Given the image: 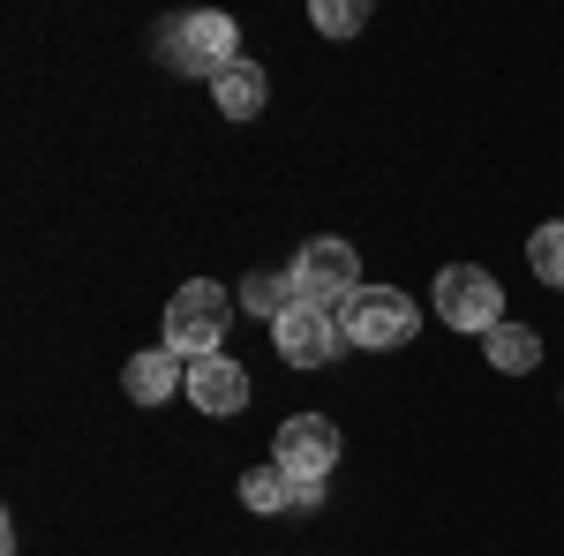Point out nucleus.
Masks as SVG:
<instances>
[{
	"instance_id": "obj_10",
	"label": "nucleus",
	"mask_w": 564,
	"mask_h": 556,
	"mask_svg": "<svg viewBox=\"0 0 564 556\" xmlns=\"http://www.w3.org/2000/svg\"><path fill=\"white\" fill-rule=\"evenodd\" d=\"M212 98H218V113H226V121H257L263 98H271V84H263L257 61H234L226 76H212Z\"/></svg>"
},
{
	"instance_id": "obj_7",
	"label": "nucleus",
	"mask_w": 564,
	"mask_h": 556,
	"mask_svg": "<svg viewBox=\"0 0 564 556\" xmlns=\"http://www.w3.org/2000/svg\"><path fill=\"white\" fill-rule=\"evenodd\" d=\"M271 459L294 481H324V473L339 467V428L324 422V414H286L279 436H271Z\"/></svg>"
},
{
	"instance_id": "obj_16",
	"label": "nucleus",
	"mask_w": 564,
	"mask_h": 556,
	"mask_svg": "<svg viewBox=\"0 0 564 556\" xmlns=\"http://www.w3.org/2000/svg\"><path fill=\"white\" fill-rule=\"evenodd\" d=\"M324 504V481H294V512H316Z\"/></svg>"
},
{
	"instance_id": "obj_4",
	"label": "nucleus",
	"mask_w": 564,
	"mask_h": 556,
	"mask_svg": "<svg viewBox=\"0 0 564 556\" xmlns=\"http://www.w3.org/2000/svg\"><path fill=\"white\" fill-rule=\"evenodd\" d=\"M430 301H436V316H444L452 331H481V339H489V331L505 324V286H497L481 263H444Z\"/></svg>"
},
{
	"instance_id": "obj_9",
	"label": "nucleus",
	"mask_w": 564,
	"mask_h": 556,
	"mask_svg": "<svg viewBox=\"0 0 564 556\" xmlns=\"http://www.w3.org/2000/svg\"><path fill=\"white\" fill-rule=\"evenodd\" d=\"M121 391H129L135 406H166L174 391H188V377H181V353H174V346H151V353H135L129 369H121Z\"/></svg>"
},
{
	"instance_id": "obj_15",
	"label": "nucleus",
	"mask_w": 564,
	"mask_h": 556,
	"mask_svg": "<svg viewBox=\"0 0 564 556\" xmlns=\"http://www.w3.org/2000/svg\"><path fill=\"white\" fill-rule=\"evenodd\" d=\"M308 15H316V31H324V39H354V31L369 23V0H316Z\"/></svg>"
},
{
	"instance_id": "obj_3",
	"label": "nucleus",
	"mask_w": 564,
	"mask_h": 556,
	"mask_svg": "<svg viewBox=\"0 0 564 556\" xmlns=\"http://www.w3.org/2000/svg\"><path fill=\"white\" fill-rule=\"evenodd\" d=\"M339 331H347V346L391 353V346H406L422 331V308L399 294V286H354V294L339 301Z\"/></svg>"
},
{
	"instance_id": "obj_6",
	"label": "nucleus",
	"mask_w": 564,
	"mask_h": 556,
	"mask_svg": "<svg viewBox=\"0 0 564 556\" xmlns=\"http://www.w3.org/2000/svg\"><path fill=\"white\" fill-rule=\"evenodd\" d=\"M271 346H279L286 369H324V361H339V353H347L339 308H308V301H294V308L271 324Z\"/></svg>"
},
{
	"instance_id": "obj_11",
	"label": "nucleus",
	"mask_w": 564,
	"mask_h": 556,
	"mask_svg": "<svg viewBox=\"0 0 564 556\" xmlns=\"http://www.w3.org/2000/svg\"><path fill=\"white\" fill-rule=\"evenodd\" d=\"M481 353H489V369H505V377H534V361H542V339H534L527 324H497V331L481 339Z\"/></svg>"
},
{
	"instance_id": "obj_13",
	"label": "nucleus",
	"mask_w": 564,
	"mask_h": 556,
	"mask_svg": "<svg viewBox=\"0 0 564 556\" xmlns=\"http://www.w3.org/2000/svg\"><path fill=\"white\" fill-rule=\"evenodd\" d=\"M241 308L263 316V324H279V316L294 308V279H279V271H249V279H241Z\"/></svg>"
},
{
	"instance_id": "obj_14",
	"label": "nucleus",
	"mask_w": 564,
	"mask_h": 556,
	"mask_svg": "<svg viewBox=\"0 0 564 556\" xmlns=\"http://www.w3.org/2000/svg\"><path fill=\"white\" fill-rule=\"evenodd\" d=\"M527 263H534L542 286H557V294H564V218H550V226L527 233Z\"/></svg>"
},
{
	"instance_id": "obj_12",
	"label": "nucleus",
	"mask_w": 564,
	"mask_h": 556,
	"mask_svg": "<svg viewBox=\"0 0 564 556\" xmlns=\"http://www.w3.org/2000/svg\"><path fill=\"white\" fill-rule=\"evenodd\" d=\"M241 504H249V512H286V504H294V473L279 467V459H271V467H249L241 473Z\"/></svg>"
},
{
	"instance_id": "obj_2",
	"label": "nucleus",
	"mask_w": 564,
	"mask_h": 556,
	"mask_svg": "<svg viewBox=\"0 0 564 556\" xmlns=\"http://www.w3.org/2000/svg\"><path fill=\"white\" fill-rule=\"evenodd\" d=\"M234 301L218 279H188L174 301H166V346L181 361H204V353H226V324H234Z\"/></svg>"
},
{
	"instance_id": "obj_8",
	"label": "nucleus",
	"mask_w": 564,
	"mask_h": 556,
	"mask_svg": "<svg viewBox=\"0 0 564 556\" xmlns=\"http://www.w3.org/2000/svg\"><path fill=\"white\" fill-rule=\"evenodd\" d=\"M188 399H196V414H241L249 406V369L234 361V353H204V361H188Z\"/></svg>"
},
{
	"instance_id": "obj_1",
	"label": "nucleus",
	"mask_w": 564,
	"mask_h": 556,
	"mask_svg": "<svg viewBox=\"0 0 564 556\" xmlns=\"http://www.w3.org/2000/svg\"><path fill=\"white\" fill-rule=\"evenodd\" d=\"M159 61L174 68V76H226L234 61H241V23L234 15H212V8H196V15H174L166 31H159Z\"/></svg>"
},
{
	"instance_id": "obj_5",
	"label": "nucleus",
	"mask_w": 564,
	"mask_h": 556,
	"mask_svg": "<svg viewBox=\"0 0 564 556\" xmlns=\"http://www.w3.org/2000/svg\"><path fill=\"white\" fill-rule=\"evenodd\" d=\"M286 279H294V301L339 308L361 286V257H354V241H339V233H316V241H302V257L286 263Z\"/></svg>"
}]
</instances>
